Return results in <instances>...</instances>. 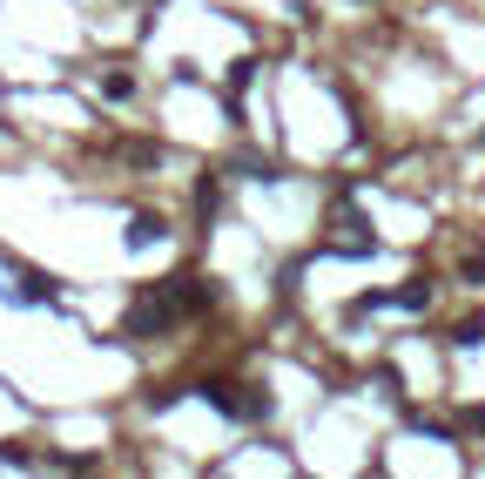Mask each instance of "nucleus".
<instances>
[{
	"mask_svg": "<svg viewBox=\"0 0 485 479\" xmlns=\"http://www.w3.org/2000/svg\"><path fill=\"white\" fill-rule=\"evenodd\" d=\"M21 304H55V277L27 270V277H21Z\"/></svg>",
	"mask_w": 485,
	"mask_h": 479,
	"instance_id": "obj_1",
	"label": "nucleus"
},
{
	"mask_svg": "<svg viewBox=\"0 0 485 479\" xmlns=\"http://www.w3.org/2000/svg\"><path fill=\"white\" fill-rule=\"evenodd\" d=\"M431 297V290L425 284H405V290H391V304H397V311H418V304Z\"/></svg>",
	"mask_w": 485,
	"mask_h": 479,
	"instance_id": "obj_3",
	"label": "nucleus"
},
{
	"mask_svg": "<svg viewBox=\"0 0 485 479\" xmlns=\"http://www.w3.org/2000/svg\"><path fill=\"white\" fill-rule=\"evenodd\" d=\"M149 244H162V224H155V216H135L129 224V250H149Z\"/></svg>",
	"mask_w": 485,
	"mask_h": 479,
	"instance_id": "obj_2",
	"label": "nucleus"
}]
</instances>
